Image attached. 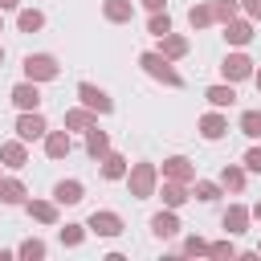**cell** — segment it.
Returning <instances> with one entry per match:
<instances>
[{"label":"cell","mask_w":261,"mask_h":261,"mask_svg":"<svg viewBox=\"0 0 261 261\" xmlns=\"http://www.w3.org/2000/svg\"><path fill=\"white\" fill-rule=\"evenodd\" d=\"M139 65H143V73L147 77H155V82H163V86H171V90H179L184 86V73L171 65V57H163L159 49H147V53H139Z\"/></svg>","instance_id":"1"},{"label":"cell","mask_w":261,"mask_h":261,"mask_svg":"<svg viewBox=\"0 0 261 261\" xmlns=\"http://www.w3.org/2000/svg\"><path fill=\"white\" fill-rule=\"evenodd\" d=\"M126 188H130V200H151L159 192V167L155 163H130Z\"/></svg>","instance_id":"2"},{"label":"cell","mask_w":261,"mask_h":261,"mask_svg":"<svg viewBox=\"0 0 261 261\" xmlns=\"http://www.w3.org/2000/svg\"><path fill=\"white\" fill-rule=\"evenodd\" d=\"M57 73H61V65H57L53 53H29L24 57V77L29 82H53Z\"/></svg>","instance_id":"3"},{"label":"cell","mask_w":261,"mask_h":261,"mask_svg":"<svg viewBox=\"0 0 261 261\" xmlns=\"http://www.w3.org/2000/svg\"><path fill=\"white\" fill-rule=\"evenodd\" d=\"M16 135H20L24 143H37V139H45V135H49V122H45V114H41V110H20V118H16Z\"/></svg>","instance_id":"4"},{"label":"cell","mask_w":261,"mask_h":261,"mask_svg":"<svg viewBox=\"0 0 261 261\" xmlns=\"http://www.w3.org/2000/svg\"><path fill=\"white\" fill-rule=\"evenodd\" d=\"M253 65H257V61L237 49V53H228V57L220 61V73H224V82H245V77H253Z\"/></svg>","instance_id":"5"},{"label":"cell","mask_w":261,"mask_h":261,"mask_svg":"<svg viewBox=\"0 0 261 261\" xmlns=\"http://www.w3.org/2000/svg\"><path fill=\"white\" fill-rule=\"evenodd\" d=\"M77 102L90 106L94 114H110V110H114V98H110L106 90H98L94 82H82V86H77Z\"/></svg>","instance_id":"6"},{"label":"cell","mask_w":261,"mask_h":261,"mask_svg":"<svg viewBox=\"0 0 261 261\" xmlns=\"http://www.w3.org/2000/svg\"><path fill=\"white\" fill-rule=\"evenodd\" d=\"M86 224H90V232H94V237H118V232H122V216H118V212H110V208H94Z\"/></svg>","instance_id":"7"},{"label":"cell","mask_w":261,"mask_h":261,"mask_svg":"<svg viewBox=\"0 0 261 261\" xmlns=\"http://www.w3.org/2000/svg\"><path fill=\"white\" fill-rule=\"evenodd\" d=\"M159 175H163V179H179V184H192V179H196V163H192L188 155H167Z\"/></svg>","instance_id":"8"},{"label":"cell","mask_w":261,"mask_h":261,"mask_svg":"<svg viewBox=\"0 0 261 261\" xmlns=\"http://www.w3.org/2000/svg\"><path fill=\"white\" fill-rule=\"evenodd\" d=\"M249 220H253V208H245V204H228V208H224V216H220V224H224V232H228V237L249 232Z\"/></svg>","instance_id":"9"},{"label":"cell","mask_w":261,"mask_h":261,"mask_svg":"<svg viewBox=\"0 0 261 261\" xmlns=\"http://www.w3.org/2000/svg\"><path fill=\"white\" fill-rule=\"evenodd\" d=\"M8 98H12V106H16V110H37V106H41V90H37V82H29V77H24V82H16Z\"/></svg>","instance_id":"10"},{"label":"cell","mask_w":261,"mask_h":261,"mask_svg":"<svg viewBox=\"0 0 261 261\" xmlns=\"http://www.w3.org/2000/svg\"><path fill=\"white\" fill-rule=\"evenodd\" d=\"M196 126H200V135H204L208 143H216V139H224V135H228V118H224L216 106H212L208 114H200V122H196Z\"/></svg>","instance_id":"11"},{"label":"cell","mask_w":261,"mask_h":261,"mask_svg":"<svg viewBox=\"0 0 261 261\" xmlns=\"http://www.w3.org/2000/svg\"><path fill=\"white\" fill-rule=\"evenodd\" d=\"M0 163H4V167H12V171H20V167L29 163V143H24L20 135H16V139H8V143L0 147Z\"/></svg>","instance_id":"12"},{"label":"cell","mask_w":261,"mask_h":261,"mask_svg":"<svg viewBox=\"0 0 261 261\" xmlns=\"http://www.w3.org/2000/svg\"><path fill=\"white\" fill-rule=\"evenodd\" d=\"M224 41H228V45H237V49H245V45L253 41V20H249V16H245V20H241V16H232V20L224 24Z\"/></svg>","instance_id":"13"},{"label":"cell","mask_w":261,"mask_h":261,"mask_svg":"<svg viewBox=\"0 0 261 261\" xmlns=\"http://www.w3.org/2000/svg\"><path fill=\"white\" fill-rule=\"evenodd\" d=\"M102 16L110 24H130L135 20V0H102Z\"/></svg>","instance_id":"14"},{"label":"cell","mask_w":261,"mask_h":261,"mask_svg":"<svg viewBox=\"0 0 261 261\" xmlns=\"http://www.w3.org/2000/svg\"><path fill=\"white\" fill-rule=\"evenodd\" d=\"M159 196H163V208H184V204L192 200V192H188V184H179V179H163V188H159Z\"/></svg>","instance_id":"15"},{"label":"cell","mask_w":261,"mask_h":261,"mask_svg":"<svg viewBox=\"0 0 261 261\" xmlns=\"http://www.w3.org/2000/svg\"><path fill=\"white\" fill-rule=\"evenodd\" d=\"M151 232H155L159 241L175 237V232H179V216H175V208H163V212H155V216H151Z\"/></svg>","instance_id":"16"},{"label":"cell","mask_w":261,"mask_h":261,"mask_svg":"<svg viewBox=\"0 0 261 261\" xmlns=\"http://www.w3.org/2000/svg\"><path fill=\"white\" fill-rule=\"evenodd\" d=\"M69 151H73L69 130H49V135H45V155H49V159H65Z\"/></svg>","instance_id":"17"},{"label":"cell","mask_w":261,"mask_h":261,"mask_svg":"<svg viewBox=\"0 0 261 261\" xmlns=\"http://www.w3.org/2000/svg\"><path fill=\"white\" fill-rule=\"evenodd\" d=\"M98 163H102V179H126V171H130L126 155H118V151H106Z\"/></svg>","instance_id":"18"},{"label":"cell","mask_w":261,"mask_h":261,"mask_svg":"<svg viewBox=\"0 0 261 261\" xmlns=\"http://www.w3.org/2000/svg\"><path fill=\"white\" fill-rule=\"evenodd\" d=\"M24 212L37 224H57V200H24Z\"/></svg>","instance_id":"19"},{"label":"cell","mask_w":261,"mask_h":261,"mask_svg":"<svg viewBox=\"0 0 261 261\" xmlns=\"http://www.w3.org/2000/svg\"><path fill=\"white\" fill-rule=\"evenodd\" d=\"M90 126H98V114H94L90 106H73V110H65V130H90Z\"/></svg>","instance_id":"20"},{"label":"cell","mask_w":261,"mask_h":261,"mask_svg":"<svg viewBox=\"0 0 261 261\" xmlns=\"http://www.w3.org/2000/svg\"><path fill=\"white\" fill-rule=\"evenodd\" d=\"M24 184L16 179V175H4L0 179V204H8V208H16V204H24Z\"/></svg>","instance_id":"21"},{"label":"cell","mask_w":261,"mask_h":261,"mask_svg":"<svg viewBox=\"0 0 261 261\" xmlns=\"http://www.w3.org/2000/svg\"><path fill=\"white\" fill-rule=\"evenodd\" d=\"M188 37H179V33H167V37H159V53L163 57H171V61H179V57H188Z\"/></svg>","instance_id":"22"},{"label":"cell","mask_w":261,"mask_h":261,"mask_svg":"<svg viewBox=\"0 0 261 261\" xmlns=\"http://www.w3.org/2000/svg\"><path fill=\"white\" fill-rule=\"evenodd\" d=\"M220 188L232 192V196H241V192H245V167H241V163H224V171H220Z\"/></svg>","instance_id":"23"},{"label":"cell","mask_w":261,"mask_h":261,"mask_svg":"<svg viewBox=\"0 0 261 261\" xmlns=\"http://www.w3.org/2000/svg\"><path fill=\"white\" fill-rule=\"evenodd\" d=\"M82 196H86L82 179H61V184L53 188V200H57V204H82Z\"/></svg>","instance_id":"24"},{"label":"cell","mask_w":261,"mask_h":261,"mask_svg":"<svg viewBox=\"0 0 261 261\" xmlns=\"http://www.w3.org/2000/svg\"><path fill=\"white\" fill-rule=\"evenodd\" d=\"M204 98H208L216 110H228V106L237 102V90H232V82H224V86H208V90H204Z\"/></svg>","instance_id":"25"},{"label":"cell","mask_w":261,"mask_h":261,"mask_svg":"<svg viewBox=\"0 0 261 261\" xmlns=\"http://www.w3.org/2000/svg\"><path fill=\"white\" fill-rule=\"evenodd\" d=\"M106 151H110V135L98 130V126H90V130H86V155H90V159H102Z\"/></svg>","instance_id":"26"},{"label":"cell","mask_w":261,"mask_h":261,"mask_svg":"<svg viewBox=\"0 0 261 261\" xmlns=\"http://www.w3.org/2000/svg\"><path fill=\"white\" fill-rule=\"evenodd\" d=\"M16 29L20 33H41L45 29V12L41 8H20L16 12Z\"/></svg>","instance_id":"27"},{"label":"cell","mask_w":261,"mask_h":261,"mask_svg":"<svg viewBox=\"0 0 261 261\" xmlns=\"http://www.w3.org/2000/svg\"><path fill=\"white\" fill-rule=\"evenodd\" d=\"M220 192H224V188H220V179H216V184H212V179H192V196H196L200 204H216V200H220Z\"/></svg>","instance_id":"28"},{"label":"cell","mask_w":261,"mask_h":261,"mask_svg":"<svg viewBox=\"0 0 261 261\" xmlns=\"http://www.w3.org/2000/svg\"><path fill=\"white\" fill-rule=\"evenodd\" d=\"M188 24H192V29H208V24H216L212 4H192V8H188Z\"/></svg>","instance_id":"29"},{"label":"cell","mask_w":261,"mask_h":261,"mask_svg":"<svg viewBox=\"0 0 261 261\" xmlns=\"http://www.w3.org/2000/svg\"><path fill=\"white\" fill-rule=\"evenodd\" d=\"M86 232H90V224H65L57 237H61V245H65V249H77V245L86 241Z\"/></svg>","instance_id":"30"},{"label":"cell","mask_w":261,"mask_h":261,"mask_svg":"<svg viewBox=\"0 0 261 261\" xmlns=\"http://www.w3.org/2000/svg\"><path fill=\"white\" fill-rule=\"evenodd\" d=\"M237 12H241V0H212V16H216V24H228Z\"/></svg>","instance_id":"31"},{"label":"cell","mask_w":261,"mask_h":261,"mask_svg":"<svg viewBox=\"0 0 261 261\" xmlns=\"http://www.w3.org/2000/svg\"><path fill=\"white\" fill-rule=\"evenodd\" d=\"M49 249H45V241H37V237H29V241H20V249H16V257H24V261H41Z\"/></svg>","instance_id":"32"},{"label":"cell","mask_w":261,"mask_h":261,"mask_svg":"<svg viewBox=\"0 0 261 261\" xmlns=\"http://www.w3.org/2000/svg\"><path fill=\"white\" fill-rule=\"evenodd\" d=\"M241 135L261 139V110H245V114H241Z\"/></svg>","instance_id":"33"},{"label":"cell","mask_w":261,"mask_h":261,"mask_svg":"<svg viewBox=\"0 0 261 261\" xmlns=\"http://www.w3.org/2000/svg\"><path fill=\"white\" fill-rule=\"evenodd\" d=\"M147 33H151V37H167V33H171V16H167V12H151Z\"/></svg>","instance_id":"34"},{"label":"cell","mask_w":261,"mask_h":261,"mask_svg":"<svg viewBox=\"0 0 261 261\" xmlns=\"http://www.w3.org/2000/svg\"><path fill=\"white\" fill-rule=\"evenodd\" d=\"M208 257H216V261H232V257H237V245H232V241H212V245H208Z\"/></svg>","instance_id":"35"},{"label":"cell","mask_w":261,"mask_h":261,"mask_svg":"<svg viewBox=\"0 0 261 261\" xmlns=\"http://www.w3.org/2000/svg\"><path fill=\"white\" fill-rule=\"evenodd\" d=\"M184 253H188V257H208V241H204V237H188V241H184Z\"/></svg>","instance_id":"36"},{"label":"cell","mask_w":261,"mask_h":261,"mask_svg":"<svg viewBox=\"0 0 261 261\" xmlns=\"http://www.w3.org/2000/svg\"><path fill=\"white\" fill-rule=\"evenodd\" d=\"M241 163H245V171H257V175H261V147H249Z\"/></svg>","instance_id":"37"},{"label":"cell","mask_w":261,"mask_h":261,"mask_svg":"<svg viewBox=\"0 0 261 261\" xmlns=\"http://www.w3.org/2000/svg\"><path fill=\"white\" fill-rule=\"evenodd\" d=\"M241 12H245L253 24H257V20H261V0H241Z\"/></svg>","instance_id":"38"},{"label":"cell","mask_w":261,"mask_h":261,"mask_svg":"<svg viewBox=\"0 0 261 261\" xmlns=\"http://www.w3.org/2000/svg\"><path fill=\"white\" fill-rule=\"evenodd\" d=\"M139 4H143L147 12H163V4H167V0H139Z\"/></svg>","instance_id":"39"},{"label":"cell","mask_w":261,"mask_h":261,"mask_svg":"<svg viewBox=\"0 0 261 261\" xmlns=\"http://www.w3.org/2000/svg\"><path fill=\"white\" fill-rule=\"evenodd\" d=\"M16 4H20V0H0V8H4V12H12Z\"/></svg>","instance_id":"40"},{"label":"cell","mask_w":261,"mask_h":261,"mask_svg":"<svg viewBox=\"0 0 261 261\" xmlns=\"http://www.w3.org/2000/svg\"><path fill=\"white\" fill-rule=\"evenodd\" d=\"M253 86H257V90H261V69H253Z\"/></svg>","instance_id":"41"},{"label":"cell","mask_w":261,"mask_h":261,"mask_svg":"<svg viewBox=\"0 0 261 261\" xmlns=\"http://www.w3.org/2000/svg\"><path fill=\"white\" fill-rule=\"evenodd\" d=\"M253 216H257V220H261V200H257V204H253Z\"/></svg>","instance_id":"42"},{"label":"cell","mask_w":261,"mask_h":261,"mask_svg":"<svg viewBox=\"0 0 261 261\" xmlns=\"http://www.w3.org/2000/svg\"><path fill=\"white\" fill-rule=\"evenodd\" d=\"M8 257H12V253H8V249H0V261H8Z\"/></svg>","instance_id":"43"},{"label":"cell","mask_w":261,"mask_h":261,"mask_svg":"<svg viewBox=\"0 0 261 261\" xmlns=\"http://www.w3.org/2000/svg\"><path fill=\"white\" fill-rule=\"evenodd\" d=\"M0 33H4V8H0Z\"/></svg>","instance_id":"44"},{"label":"cell","mask_w":261,"mask_h":261,"mask_svg":"<svg viewBox=\"0 0 261 261\" xmlns=\"http://www.w3.org/2000/svg\"><path fill=\"white\" fill-rule=\"evenodd\" d=\"M0 65H4V45H0Z\"/></svg>","instance_id":"45"},{"label":"cell","mask_w":261,"mask_h":261,"mask_svg":"<svg viewBox=\"0 0 261 261\" xmlns=\"http://www.w3.org/2000/svg\"><path fill=\"white\" fill-rule=\"evenodd\" d=\"M257 253H261V245H257Z\"/></svg>","instance_id":"46"},{"label":"cell","mask_w":261,"mask_h":261,"mask_svg":"<svg viewBox=\"0 0 261 261\" xmlns=\"http://www.w3.org/2000/svg\"><path fill=\"white\" fill-rule=\"evenodd\" d=\"M0 179H4V175H0Z\"/></svg>","instance_id":"47"}]
</instances>
